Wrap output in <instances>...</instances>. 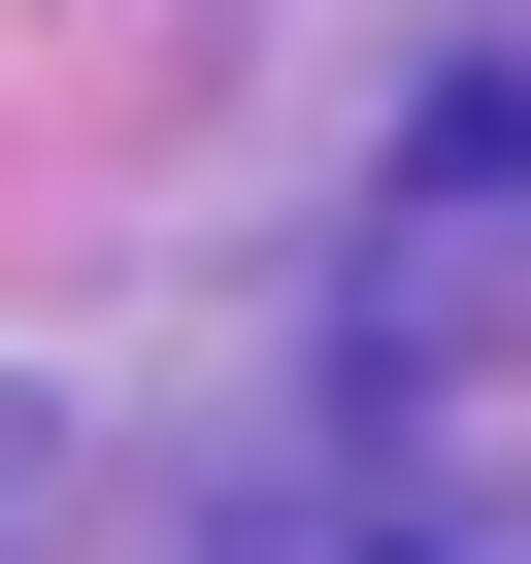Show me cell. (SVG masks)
Segmentation results:
<instances>
[]
</instances>
